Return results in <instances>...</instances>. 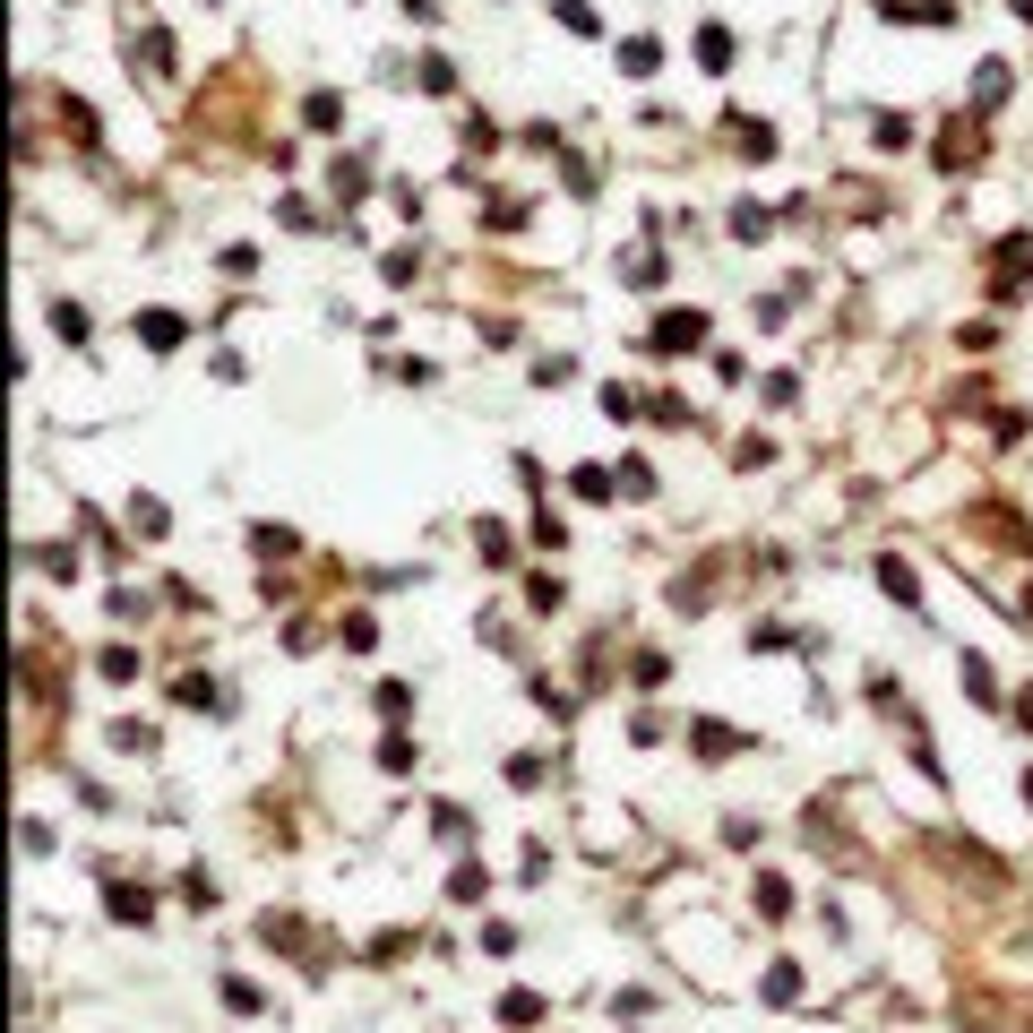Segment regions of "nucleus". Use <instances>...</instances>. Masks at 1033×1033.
I'll list each match as a JSON object with an SVG mask.
<instances>
[{
  "label": "nucleus",
  "mask_w": 1033,
  "mask_h": 1033,
  "mask_svg": "<svg viewBox=\"0 0 1033 1033\" xmlns=\"http://www.w3.org/2000/svg\"><path fill=\"white\" fill-rule=\"evenodd\" d=\"M879 577H887V594H896V603H914L921 585H914V569H905V560H879Z\"/></svg>",
  "instance_id": "3"
},
{
  "label": "nucleus",
  "mask_w": 1033,
  "mask_h": 1033,
  "mask_svg": "<svg viewBox=\"0 0 1033 1033\" xmlns=\"http://www.w3.org/2000/svg\"><path fill=\"white\" fill-rule=\"evenodd\" d=\"M500 1017H508V1025H534V1017H543V999H534V991H508V999H500Z\"/></svg>",
  "instance_id": "2"
},
{
  "label": "nucleus",
  "mask_w": 1033,
  "mask_h": 1033,
  "mask_svg": "<svg viewBox=\"0 0 1033 1033\" xmlns=\"http://www.w3.org/2000/svg\"><path fill=\"white\" fill-rule=\"evenodd\" d=\"M138 328H147V344H181V319H164V311H147Z\"/></svg>",
  "instance_id": "4"
},
{
  "label": "nucleus",
  "mask_w": 1033,
  "mask_h": 1033,
  "mask_svg": "<svg viewBox=\"0 0 1033 1033\" xmlns=\"http://www.w3.org/2000/svg\"><path fill=\"white\" fill-rule=\"evenodd\" d=\"M655 344H664V353H681V344H706V319H697V311H672V319H664V328H655Z\"/></svg>",
  "instance_id": "1"
}]
</instances>
